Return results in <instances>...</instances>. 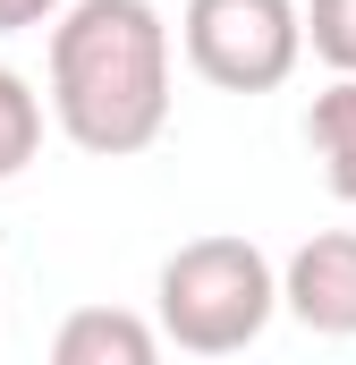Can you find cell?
I'll return each instance as SVG.
<instances>
[{
    "mask_svg": "<svg viewBox=\"0 0 356 365\" xmlns=\"http://www.w3.org/2000/svg\"><path fill=\"white\" fill-rule=\"evenodd\" d=\"M153 306H162V340L187 357H238L255 349L280 314V272L255 238H187L162 280H153Z\"/></svg>",
    "mask_w": 356,
    "mask_h": 365,
    "instance_id": "2",
    "label": "cell"
},
{
    "mask_svg": "<svg viewBox=\"0 0 356 365\" xmlns=\"http://www.w3.org/2000/svg\"><path fill=\"white\" fill-rule=\"evenodd\" d=\"M280 306L323 340H356V230H314L280 264Z\"/></svg>",
    "mask_w": 356,
    "mask_h": 365,
    "instance_id": "4",
    "label": "cell"
},
{
    "mask_svg": "<svg viewBox=\"0 0 356 365\" xmlns=\"http://www.w3.org/2000/svg\"><path fill=\"white\" fill-rule=\"evenodd\" d=\"M297 26H305L314 60H323L331 77H356V0H305Z\"/></svg>",
    "mask_w": 356,
    "mask_h": 365,
    "instance_id": "8",
    "label": "cell"
},
{
    "mask_svg": "<svg viewBox=\"0 0 356 365\" xmlns=\"http://www.w3.org/2000/svg\"><path fill=\"white\" fill-rule=\"evenodd\" d=\"M178 43H187V68L221 93H280L305 60L297 0H187Z\"/></svg>",
    "mask_w": 356,
    "mask_h": 365,
    "instance_id": "3",
    "label": "cell"
},
{
    "mask_svg": "<svg viewBox=\"0 0 356 365\" xmlns=\"http://www.w3.org/2000/svg\"><path fill=\"white\" fill-rule=\"evenodd\" d=\"M51 119L93 162H127L170 128V26L153 0H68L51 17Z\"/></svg>",
    "mask_w": 356,
    "mask_h": 365,
    "instance_id": "1",
    "label": "cell"
},
{
    "mask_svg": "<svg viewBox=\"0 0 356 365\" xmlns=\"http://www.w3.org/2000/svg\"><path fill=\"white\" fill-rule=\"evenodd\" d=\"M68 0H0V34H34V26H51Z\"/></svg>",
    "mask_w": 356,
    "mask_h": 365,
    "instance_id": "9",
    "label": "cell"
},
{
    "mask_svg": "<svg viewBox=\"0 0 356 365\" xmlns=\"http://www.w3.org/2000/svg\"><path fill=\"white\" fill-rule=\"evenodd\" d=\"M153 349H162V323H145L127 306H77L51 331V357L60 365H153Z\"/></svg>",
    "mask_w": 356,
    "mask_h": 365,
    "instance_id": "5",
    "label": "cell"
},
{
    "mask_svg": "<svg viewBox=\"0 0 356 365\" xmlns=\"http://www.w3.org/2000/svg\"><path fill=\"white\" fill-rule=\"evenodd\" d=\"M305 145H314V162H323V187H331L340 204H356V77H331V86L314 93Z\"/></svg>",
    "mask_w": 356,
    "mask_h": 365,
    "instance_id": "6",
    "label": "cell"
},
{
    "mask_svg": "<svg viewBox=\"0 0 356 365\" xmlns=\"http://www.w3.org/2000/svg\"><path fill=\"white\" fill-rule=\"evenodd\" d=\"M34 153H43V93L26 86L17 68H0V187L17 179Z\"/></svg>",
    "mask_w": 356,
    "mask_h": 365,
    "instance_id": "7",
    "label": "cell"
}]
</instances>
